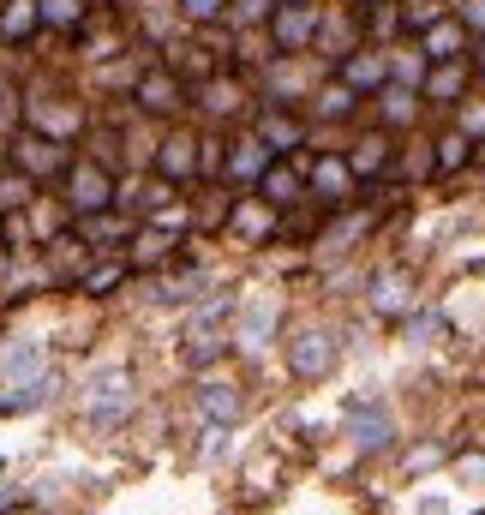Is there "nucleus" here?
<instances>
[{
  "mask_svg": "<svg viewBox=\"0 0 485 515\" xmlns=\"http://www.w3.org/2000/svg\"><path fill=\"white\" fill-rule=\"evenodd\" d=\"M6 30H12V36H24V30H30V12H24V6H18V12H6Z\"/></svg>",
  "mask_w": 485,
  "mask_h": 515,
  "instance_id": "nucleus-13",
  "label": "nucleus"
},
{
  "mask_svg": "<svg viewBox=\"0 0 485 515\" xmlns=\"http://www.w3.org/2000/svg\"><path fill=\"white\" fill-rule=\"evenodd\" d=\"M462 156H468V138H444V156H438V162H444V168H456Z\"/></svg>",
  "mask_w": 485,
  "mask_h": 515,
  "instance_id": "nucleus-10",
  "label": "nucleus"
},
{
  "mask_svg": "<svg viewBox=\"0 0 485 515\" xmlns=\"http://www.w3.org/2000/svg\"><path fill=\"white\" fill-rule=\"evenodd\" d=\"M18 168H24V174H60L66 156H60L48 138H24V144H18Z\"/></svg>",
  "mask_w": 485,
  "mask_h": 515,
  "instance_id": "nucleus-2",
  "label": "nucleus"
},
{
  "mask_svg": "<svg viewBox=\"0 0 485 515\" xmlns=\"http://www.w3.org/2000/svg\"><path fill=\"white\" fill-rule=\"evenodd\" d=\"M138 96H144V108H174V102H180V90H174L168 78H144Z\"/></svg>",
  "mask_w": 485,
  "mask_h": 515,
  "instance_id": "nucleus-6",
  "label": "nucleus"
},
{
  "mask_svg": "<svg viewBox=\"0 0 485 515\" xmlns=\"http://www.w3.org/2000/svg\"><path fill=\"white\" fill-rule=\"evenodd\" d=\"M120 402H132V378H120V372L96 378V396H90V408H96V414H114Z\"/></svg>",
  "mask_w": 485,
  "mask_h": 515,
  "instance_id": "nucleus-4",
  "label": "nucleus"
},
{
  "mask_svg": "<svg viewBox=\"0 0 485 515\" xmlns=\"http://www.w3.org/2000/svg\"><path fill=\"white\" fill-rule=\"evenodd\" d=\"M330 366H336V348H330V336L306 330V336L294 342V372H300V378H318V372H330Z\"/></svg>",
  "mask_w": 485,
  "mask_h": 515,
  "instance_id": "nucleus-1",
  "label": "nucleus"
},
{
  "mask_svg": "<svg viewBox=\"0 0 485 515\" xmlns=\"http://www.w3.org/2000/svg\"><path fill=\"white\" fill-rule=\"evenodd\" d=\"M354 168H384V144H366V150L354 156Z\"/></svg>",
  "mask_w": 485,
  "mask_h": 515,
  "instance_id": "nucleus-11",
  "label": "nucleus"
},
{
  "mask_svg": "<svg viewBox=\"0 0 485 515\" xmlns=\"http://www.w3.org/2000/svg\"><path fill=\"white\" fill-rule=\"evenodd\" d=\"M384 444H390V420H384V414L360 420V450H384Z\"/></svg>",
  "mask_w": 485,
  "mask_h": 515,
  "instance_id": "nucleus-8",
  "label": "nucleus"
},
{
  "mask_svg": "<svg viewBox=\"0 0 485 515\" xmlns=\"http://www.w3.org/2000/svg\"><path fill=\"white\" fill-rule=\"evenodd\" d=\"M204 408H210L216 420H240V396H234V390H222V384H216V390H204Z\"/></svg>",
  "mask_w": 485,
  "mask_h": 515,
  "instance_id": "nucleus-7",
  "label": "nucleus"
},
{
  "mask_svg": "<svg viewBox=\"0 0 485 515\" xmlns=\"http://www.w3.org/2000/svg\"><path fill=\"white\" fill-rule=\"evenodd\" d=\"M72 204H78V210H102V204H108L102 168H78V174H72Z\"/></svg>",
  "mask_w": 485,
  "mask_h": 515,
  "instance_id": "nucleus-3",
  "label": "nucleus"
},
{
  "mask_svg": "<svg viewBox=\"0 0 485 515\" xmlns=\"http://www.w3.org/2000/svg\"><path fill=\"white\" fill-rule=\"evenodd\" d=\"M192 150H198V144H192L186 132H174V138L162 144V174H192Z\"/></svg>",
  "mask_w": 485,
  "mask_h": 515,
  "instance_id": "nucleus-5",
  "label": "nucleus"
},
{
  "mask_svg": "<svg viewBox=\"0 0 485 515\" xmlns=\"http://www.w3.org/2000/svg\"><path fill=\"white\" fill-rule=\"evenodd\" d=\"M264 192H276V198H288V192H294V180H288V174L276 168V174H264Z\"/></svg>",
  "mask_w": 485,
  "mask_h": 515,
  "instance_id": "nucleus-12",
  "label": "nucleus"
},
{
  "mask_svg": "<svg viewBox=\"0 0 485 515\" xmlns=\"http://www.w3.org/2000/svg\"><path fill=\"white\" fill-rule=\"evenodd\" d=\"M114 282H126V270H120V264H102V270H90V276H84V294H108Z\"/></svg>",
  "mask_w": 485,
  "mask_h": 515,
  "instance_id": "nucleus-9",
  "label": "nucleus"
}]
</instances>
